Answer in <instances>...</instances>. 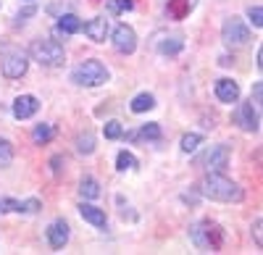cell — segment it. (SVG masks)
I'll return each mask as SVG.
<instances>
[{
    "mask_svg": "<svg viewBox=\"0 0 263 255\" xmlns=\"http://www.w3.org/2000/svg\"><path fill=\"white\" fill-rule=\"evenodd\" d=\"M200 192L211 200H218V203H239L245 198L242 187L232 179H227L221 171H208V176L200 182Z\"/></svg>",
    "mask_w": 263,
    "mask_h": 255,
    "instance_id": "1",
    "label": "cell"
},
{
    "mask_svg": "<svg viewBox=\"0 0 263 255\" xmlns=\"http://www.w3.org/2000/svg\"><path fill=\"white\" fill-rule=\"evenodd\" d=\"M184 48V40L179 37V34H174V37H166L161 45H158V50L163 53V55H177L179 50Z\"/></svg>",
    "mask_w": 263,
    "mask_h": 255,
    "instance_id": "20",
    "label": "cell"
},
{
    "mask_svg": "<svg viewBox=\"0 0 263 255\" xmlns=\"http://www.w3.org/2000/svg\"><path fill=\"white\" fill-rule=\"evenodd\" d=\"M253 240H255L258 247H263V219H258V221L253 224Z\"/></svg>",
    "mask_w": 263,
    "mask_h": 255,
    "instance_id": "30",
    "label": "cell"
},
{
    "mask_svg": "<svg viewBox=\"0 0 263 255\" xmlns=\"http://www.w3.org/2000/svg\"><path fill=\"white\" fill-rule=\"evenodd\" d=\"M42 208V203L37 198H29V200H18V210L16 213H37V210Z\"/></svg>",
    "mask_w": 263,
    "mask_h": 255,
    "instance_id": "26",
    "label": "cell"
},
{
    "mask_svg": "<svg viewBox=\"0 0 263 255\" xmlns=\"http://www.w3.org/2000/svg\"><path fill=\"white\" fill-rule=\"evenodd\" d=\"M190 240L203 252H218L224 245V229L213 221H200L190 226Z\"/></svg>",
    "mask_w": 263,
    "mask_h": 255,
    "instance_id": "2",
    "label": "cell"
},
{
    "mask_svg": "<svg viewBox=\"0 0 263 255\" xmlns=\"http://www.w3.org/2000/svg\"><path fill=\"white\" fill-rule=\"evenodd\" d=\"M216 97L221 103H237L239 100V84L234 79H218L216 82Z\"/></svg>",
    "mask_w": 263,
    "mask_h": 255,
    "instance_id": "14",
    "label": "cell"
},
{
    "mask_svg": "<svg viewBox=\"0 0 263 255\" xmlns=\"http://www.w3.org/2000/svg\"><path fill=\"white\" fill-rule=\"evenodd\" d=\"M79 216H82L87 224L98 226V229H105V224H108L105 210H100V208H98V205H92V203H82V205H79Z\"/></svg>",
    "mask_w": 263,
    "mask_h": 255,
    "instance_id": "13",
    "label": "cell"
},
{
    "mask_svg": "<svg viewBox=\"0 0 263 255\" xmlns=\"http://www.w3.org/2000/svg\"><path fill=\"white\" fill-rule=\"evenodd\" d=\"M11 161H13V147L6 137H0V168L11 166Z\"/></svg>",
    "mask_w": 263,
    "mask_h": 255,
    "instance_id": "23",
    "label": "cell"
},
{
    "mask_svg": "<svg viewBox=\"0 0 263 255\" xmlns=\"http://www.w3.org/2000/svg\"><path fill=\"white\" fill-rule=\"evenodd\" d=\"M32 13H34V8H27V11H21L16 18H18V21H27V16H32Z\"/></svg>",
    "mask_w": 263,
    "mask_h": 255,
    "instance_id": "33",
    "label": "cell"
},
{
    "mask_svg": "<svg viewBox=\"0 0 263 255\" xmlns=\"http://www.w3.org/2000/svg\"><path fill=\"white\" fill-rule=\"evenodd\" d=\"M108 18H103V16H95V18H90L84 24V34L90 37L92 42H105V37H108Z\"/></svg>",
    "mask_w": 263,
    "mask_h": 255,
    "instance_id": "12",
    "label": "cell"
},
{
    "mask_svg": "<svg viewBox=\"0 0 263 255\" xmlns=\"http://www.w3.org/2000/svg\"><path fill=\"white\" fill-rule=\"evenodd\" d=\"M195 3H197V0H168V3H166V13H168V18L182 21L184 16L192 13Z\"/></svg>",
    "mask_w": 263,
    "mask_h": 255,
    "instance_id": "15",
    "label": "cell"
},
{
    "mask_svg": "<svg viewBox=\"0 0 263 255\" xmlns=\"http://www.w3.org/2000/svg\"><path fill=\"white\" fill-rule=\"evenodd\" d=\"M200 142H203V137L192 132V134H184V137H182V145H179V147H182V153H195Z\"/></svg>",
    "mask_w": 263,
    "mask_h": 255,
    "instance_id": "24",
    "label": "cell"
},
{
    "mask_svg": "<svg viewBox=\"0 0 263 255\" xmlns=\"http://www.w3.org/2000/svg\"><path fill=\"white\" fill-rule=\"evenodd\" d=\"M71 82L79 84V87H100V84L108 82V69L100 61H84L74 69Z\"/></svg>",
    "mask_w": 263,
    "mask_h": 255,
    "instance_id": "4",
    "label": "cell"
},
{
    "mask_svg": "<svg viewBox=\"0 0 263 255\" xmlns=\"http://www.w3.org/2000/svg\"><path fill=\"white\" fill-rule=\"evenodd\" d=\"M234 121L239 124V129H245V132H258V113L253 108V100L250 103H239V108L234 113Z\"/></svg>",
    "mask_w": 263,
    "mask_h": 255,
    "instance_id": "8",
    "label": "cell"
},
{
    "mask_svg": "<svg viewBox=\"0 0 263 255\" xmlns=\"http://www.w3.org/2000/svg\"><path fill=\"white\" fill-rule=\"evenodd\" d=\"M103 134H105L108 140H121V137H124V126H121L119 121H108V124L103 126Z\"/></svg>",
    "mask_w": 263,
    "mask_h": 255,
    "instance_id": "25",
    "label": "cell"
},
{
    "mask_svg": "<svg viewBox=\"0 0 263 255\" xmlns=\"http://www.w3.org/2000/svg\"><path fill=\"white\" fill-rule=\"evenodd\" d=\"M221 40L227 42L229 48L248 45L250 29H248V24H245L239 16H229V18H224V24H221Z\"/></svg>",
    "mask_w": 263,
    "mask_h": 255,
    "instance_id": "6",
    "label": "cell"
},
{
    "mask_svg": "<svg viewBox=\"0 0 263 255\" xmlns=\"http://www.w3.org/2000/svg\"><path fill=\"white\" fill-rule=\"evenodd\" d=\"M132 8H135L132 0H111V3H108V11L111 13H121V11H132Z\"/></svg>",
    "mask_w": 263,
    "mask_h": 255,
    "instance_id": "29",
    "label": "cell"
},
{
    "mask_svg": "<svg viewBox=\"0 0 263 255\" xmlns=\"http://www.w3.org/2000/svg\"><path fill=\"white\" fill-rule=\"evenodd\" d=\"M116 168L119 171H132V168H137V158L132 153H126V150H121L119 158H116Z\"/></svg>",
    "mask_w": 263,
    "mask_h": 255,
    "instance_id": "22",
    "label": "cell"
},
{
    "mask_svg": "<svg viewBox=\"0 0 263 255\" xmlns=\"http://www.w3.org/2000/svg\"><path fill=\"white\" fill-rule=\"evenodd\" d=\"M114 48L119 53H124V55L135 53L137 50V34H135V29L126 27V24H119L114 29Z\"/></svg>",
    "mask_w": 263,
    "mask_h": 255,
    "instance_id": "7",
    "label": "cell"
},
{
    "mask_svg": "<svg viewBox=\"0 0 263 255\" xmlns=\"http://www.w3.org/2000/svg\"><path fill=\"white\" fill-rule=\"evenodd\" d=\"M253 100H258V103H263V82H258L255 87H253Z\"/></svg>",
    "mask_w": 263,
    "mask_h": 255,
    "instance_id": "31",
    "label": "cell"
},
{
    "mask_svg": "<svg viewBox=\"0 0 263 255\" xmlns=\"http://www.w3.org/2000/svg\"><path fill=\"white\" fill-rule=\"evenodd\" d=\"M50 163H53V171L58 174V171H61V163H63V158H61V155H55V158H53Z\"/></svg>",
    "mask_w": 263,
    "mask_h": 255,
    "instance_id": "32",
    "label": "cell"
},
{
    "mask_svg": "<svg viewBox=\"0 0 263 255\" xmlns=\"http://www.w3.org/2000/svg\"><path fill=\"white\" fill-rule=\"evenodd\" d=\"M150 108H156V97H153L150 92H140L135 100H132V111L135 113H145Z\"/></svg>",
    "mask_w": 263,
    "mask_h": 255,
    "instance_id": "19",
    "label": "cell"
},
{
    "mask_svg": "<svg viewBox=\"0 0 263 255\" xmlns=\"http://www.w3.org/2000/svg\"><path fill=\"white\" fill-rule=\"evenodd\" d=\"M79 195H82V198H87V200L100 198V184H98L92 176H84V179L79 182Z\"/></svg>",
    "mask_w": 263,
    "mask_h": 255,
    "instance_id": "18",
    "label": "cell"
},
{
    "mask_svg": "<svg viewBox=\"0 0 263 255\" xmlns=\"http://www.w3.org/2000/svg\"><path fill=\"white\" fill-rule=\"evenodd\" d=\"M0 53H3V58H0V69H3V74L8 79H21V76L27 74L29 58H27V53L21 50V48L3 45V48H0Z\"/></svg>",
    "mask_w": 263,
    "mask_h": 255,
    "instance_id": "5",
    "label": "cell"
},
{
    "mask_svg": "<svg viewBox=\"0 0 263 255\" xmlns=\"http://www.w3.org/2000/svg\"><path fill=\"white\" fill-rule=\"evenodd\" d=\"M79 29H82V21H79L74 13L58 16V32H63V34H77Z\"/></svg>",
    "mask_w": 263,
    "mask_h": 255,
    "instance_id": "16",
    "label": "cell"
},
{
    "mask_svg": "<svg viewBox=\"0 0 263 255\" xmlns=\"http://www.w3.org/2000/svg\"><path fill=\"white\" fill-rule=\"evenodd\" d=\"M77 150L82 153V155H92L95 153V137L87 132V134H79L77 137Z\"/></svg>",
    "mask_w": 263,
    "mask_h": 255,
    "instance_id": "21",
    "label": "cell"
},
{
    "mask_svg": "<svg viewBox=\"0 0 263 255\" xmlns=\"http://www.w3.org/2000/svg\"><path fill=\"white\" fill-rule=\"evenodd\" d=\"M53 137H55V126H53V124H37L34 132H32V140H34L37 145H48Z\"/></svg>",
    "mask_w": 263,
    "mask_h": 255,
    "instance_id": "17",
    "label": "cell"
},
{
    "mask_svg": "<svg viewBox=\"0 0 263 255\" xmlns=\"http://www.w3.org/2000/svg\"><path fill=\"white\" fill-rule=\"evenodd\" d=\"M258 69L263 71V45H260V50H258Z\"/></svg>",
    "mask_w": 263,
    "mask_h": 255,
    "instance_id": "34",
    "label": "cell"
},
{
    "mask_svg": "<svg viewBox=\"0 0 263 255\" xmlns=\"http://www.w3.org/2000/svg\"><path fill=\"white\" fill-rule=\"evenodd\" d=\"M248 18L253 27H263V6H250L248 8Z\"/></svg>",
    "mask_w": 263,
    "mask_h": 255,
    "instance_id": "27",
    "label": "cell"
},
{
    "mask_svg": "<svg viewBox=\"0 0 263 255\" xmlns=\"http://www.w3.org/2000/svg\"><path fill=\"white\" fill-rule=\"evenodd\" d=\"M48 242H50L53 250H61L66 242H69V224H66L63 219H58V221L50 224V229H48Z\"/></svg>",
    "mask_w": 263,
    "mask_h": 255,
    "instance_id": "11",
    "label": "cell"
},
{
    "mask_svg": "<svg viewBox=\"0 0 263 255\" xmlns=\"http://www.w3.org/2000/svg\"><path fill=\"white\" fill-rule=\"evenodd\" d=\"M29 55H32V61H37L45 69H55L63 63V48L55 40H34L29 48Z\"/></svg>",
    "mask_w": 263,
    "mask_h": 255,
    "instance_id": "3",
    "label": "cell"
},
{
    "mask_svg": "<svg viewBox=\"0 0 263 255\" xmlns=\"http://www.w3.org/2000/svg\"><path fill=\"white\" fill-rule=\"evenodd\" d=\"M229 166V147L227 145H213L211 153L205 155V168L208 171H224Z\"/></svg>",
    "mask_w": 263,
    "mask_h": 255,
    "instance_id": "10",
    "label": "cell"
},
{
    "mask_svg": "<svg viewBox=\"0 0 263 255\" xmlns=\"http://www.w3.org/2000/svg\"><path fill=\"white\" fill-rule=\"evenodd\" d=\"M40 111V100L34 95H18L13 100V116L18 121H24V119H32L34 113Z\"/></svg>",
    "mask_w": 263,
    "mask_h": 255,
    "instance_id": "9",
    "label": "cell"
},
{
    "mask_svg": "<svg viewBox=\"0 0 263 255\" xmlns=\"http://www.w3.org/2000/svg\"><path fill=\"white\" fill-rule=\"evenodd\" d=\"M140 134L145 140H161V126L158 124H145L142 129H140Z\"/></svg>",
    "mask_w": 263,
    "mask_h": 255,
    "instance_id": "28",
    "label": "cell"
}]
</instances>
